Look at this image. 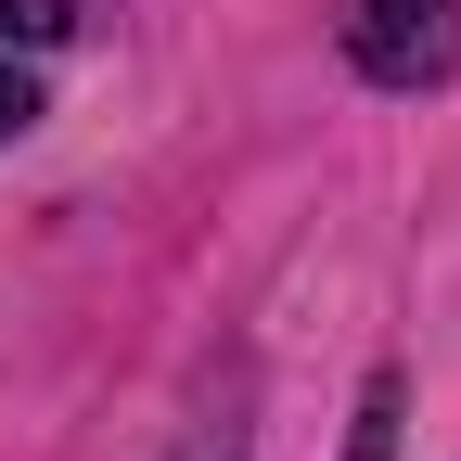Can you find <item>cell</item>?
I'll return each instance as SVG.
<instances>
[{
  "label": "cell",
  "instance_id": "3",
  "mask_svg": "<svg viewBox=\"0 0 461 461\" xmlns=\"http://www.w3.org/2000/svg\"><path fill=\"white\" fill-rule=\"evenodd\" d=\"M77 0H0V39H65Z\"/></svg>",
  "mask_w": 461,
  "mask_h": 461
},
{
  "label": "cell",
  "instance_id": "5",
  "mask_svg": "<svg viewBox=\"0 0 461 461\" xmlns=\"http://www.w3.org/2000/svg\"><path fill=\"white\" fill-rule=\"evenodd\" d=\"M180 461H244V448H230V436H193V448H180Z\"/></svg>",
  "mask_w": 461,
  "mask_h": 461
},
{
  "label": "cell",
  "instance_id": "2",
  "mask_svg": "<svg viewBox=\"0 0 461 461\" xmlns=\"http://www.w3.org/2000/svg\"><path fill=\"white\" fill-rule=\"evenodd\" d=\"M346 461H397V372H372L359 423H346Z\"/></svg>",
  "mask_w": 461,
  "mask_h": 461
},
{
  "label": "cell",
  "instance_id": "4",
  "mask_svg": "<svg viewBox=\"0 0 461 461\" xmlns=\"http://www.w3.org/2000/svg\"><path fill=\"white\" fill-rule=\"evenodd\" d=\"M26 115H39V90H26V65H0V141H26Z\"/></svg>",
  "mask_w": 461,
  "mask_h": 461
},
{
  "label": "cell",
  "instance_id": "1",
  "mask_svg": "<svg viewBox=\"0 0 461 461\" xmlns=\"http://www.w3.org/2000/svg\"><path fill=\"white\" fill-rule=\"evenodd\" d=\"M359 65L384 90H423L461 65V0H359Z\"/></svg>",
  "mask_w": 461,
  "mask_h": 461
}]
</instances>
